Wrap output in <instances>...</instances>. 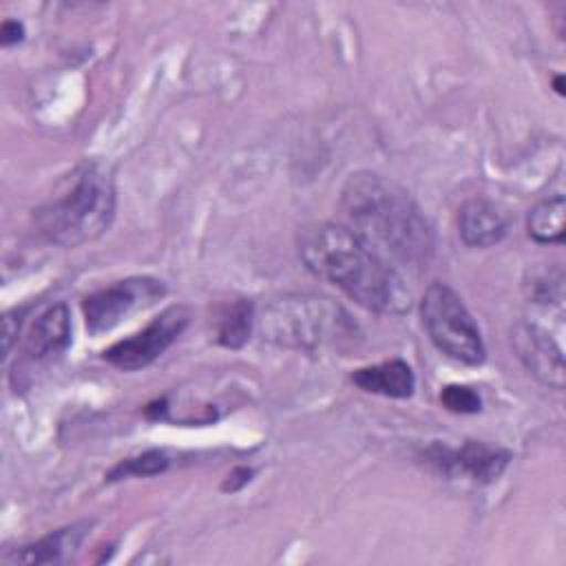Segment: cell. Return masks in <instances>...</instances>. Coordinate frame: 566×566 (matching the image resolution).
I'll return each instance as SVG.
<instances>
[{
    "instance_id": "cell-9",
    "label": "cell",
    "mask_w": 566,
    "mask_h": 566,
    "mask_svg": "<svg viewBox=\"0 0 566 566\" xmlns=\"http://www.w3.org/2000/svg\"><path fill=\"white\" fill-rule=\"evenodd\" d=\"M433 451H436L433 462L440 469H444L451 475H462L480 484L495 482L504 473L511 460L509 451L486 444L482 440H467L460 449L436 447Z\"/></svg>"
},
{
    "instance_id": "cell-13",
    "label": "cell",
    "mask_w": 566,
    "mask_h": 566,
    "mask_svg": "<svg viewBox=\"0 0 566 566\" xmlns=\"http://www.w3.org/2000/svg\"><path fill=\"white\" fill-rule=\"evenodd\" d=\"M352 382L367 394L387 398H409L416 389V376L411 367L398 358L356 369L352 374Z\"/></svg>"
},
{
    "instance_id": "cell-20",
    "label": "cell",
    "mask_w": 566,
    "mask_h": 566,
    "mask_svg": "<svg viewBox=\"0 0 566 566\" xmlns=\"http://www.w3.org/2000/svg\"><path fill=\"white\" fill-rule=\"evenodd\" d=\"M2 327H4V356H7V354L11 352L13 340L18 338V332H20V316H18V310L4 314Z\"/></svg>"
},
{
    "instance_id": "cell-3",
    "label": "cell",
    "mask_w": 566,
    "mask_h": 566,
    "mask_svg": "<svg viewBox=\"0 0 566 566\" xmlns=\"http://www.w3.org/2000/svg\"><path fill=\"white\" fill-rule=\"evenodd\" d=\"M117 192L108 172L82 164L64 188L35 210L38 232L62 248H75L104 234L115 217Z\"/></svg>"
},
{
    "instance_id": "cell-22",
    "label": "cell",
    "mask_w": 566,
    "mask_h": 566,
    "mask_svg": "<svg viewBox=\"0 0 566 566\" xmlns=\"http://www.w3.org/2000/svg\"><path fill=\"white\" fill-rule=\"evenodd\" d=\"M562 84H564V77L557 75V77H555V91H557L559 95H564V86H562Z\"/></svg>"
},
{
    "instance_id": "cell-17",
    "label": "cell",
    "mask_w": 566,
    "mask_h": 566,
    "mask_svg": "<svg viewBox=\"0 0 566 566\" xmlns=\"http://www.w3.org/2000/svg\"><path fill=\"white\" fill-rule=\"evenodd\" d=\"M166 469H168V455L164 451L150 449V451H144L139 455H133V458H126V460L117 462L108 471L106 480L115 482V480H124V478H130V475L148 478V475H157V473H161Z\"/></svg>"
},
{
    "instance_id": "cell-12",
    "label": "cell",
    "mask_w": 566,
    "mask_h": 566,
    "mask_svg": "<svg viewBox=\"0 0 566 566\" xmlns=\"http://www.w3.org/2000/svg\"><path fill=\"white\" fill-rule=\"evenodd\" d=\"M91 528V522H77L64 528H57L31 544H24L2 557L7 564H53L69 559L82 544Z\"/></svg>"
},
{
    "instance_id": "cell-5",
    "label": "cell",
    "mask_w": 566,
    "mask_h": 566,
    "mask_svg": "<svg viewBox=\"0 0 566 566\" xmlns=\"http://www.w3.org/2000/svg\"><path fill=\"white\" fill-rule=\"evenodd\" d=\"M422 327L431 343L449 358L464 365L484 360V343L478 323L455 290L447 283H431L420 298Z\"/></svg>"
},
{
    "instance_id": "cell-21",
    "label": "cell",
    "mask_w": 566,
    "mask_h": 566,
    "mask_svg": "<svg viewBox=\"0 0 566 566\" xmlns=\"http://www.w3.org/2000/svg\"><path fill=\"white\" fill-rule=\"evenodd\" d=\"M250 475H252V469H248V467H239V469H234L230 475H228V480L221 484V489L223 491H239L243 484H248L250 482Z\"/></svg>"
},
{
    "instance_id": "cell-8",
    "label": "cell",
    "mask_w": 566,
    "mask_h": 566,
    "mask_svg": "<svg viewBox=\"0 0 566 566\" xmlns=\"http://www.w3.org/2000/svg\"><path fill=\"white\" fill-rule=\"evenodd\" d=\"M513 345L524 367L544 385L564 389V349L555 334L531 318H520L513 327Z\"/></svg>"
},
{
    "instance_id": "cell-14",
    "label": "cell",
    "mask_w": 566,
    "mask_h": 566,
    "mask_svg": "<svg viewBox=\"0 0 566 566\" xmlns=\"http://www.w3.org/2000/svg\"><path fill=\"white\" fill-rule=\"evenodd\" d=\"M252 321H254V310H252L250 301H245V298L230 301L228 305H223L219 310L217 321H214L217 343L223 347H230V349L243 347L250 340Z\"/></svg>"
},
{
    "instance_id": "cell-6",
    "label": "cell",
    "mask_w": 566,
    "mask_h": 566,
    "mask_svg": "<svg viewBox=\"0 0 566 566\" xmlns=\"http://www.w3.org/2000/svg\"><path fill=\"white\" fill-rule=\"evenodd\" d=\"M166 294V285L153 276H128L106 285L82 301L86 329L97 336L111 332L139 310L150 307Z\"/></svg>"
},
{
    "instance_id": "cell-2",
    "label": "cell",
    "mask_w": 566,
    "mask_h": 566,
    "mask_svg": "<svg viewBox=\"0 0 566 566\" xmlns=\"http://www.w3.org/2000/svg\"><path fill=\"white\" fill-rule=\"evenodd\" d=\"M340 210L358 237L380 256L420 272L433 259L436 239L420 206L398 184L376 172H354L343 186Z\"/></svg>"
},
{
    "instance_id": "cell-4",
    "label": "cell",
    "mask_w": 566,
    "mask_h": 566,
    "mask_svg": "<svg viewBox=\"0 0 566 566\" xmlns=\"http://www.w3.org/2000/svg\"><path fill=\"white\" fill-rule=\"evenodd\" d=\"M259 332L263 340L276 347L312 352L352 334V321L347 312L327 296L292 292L272 298L263 307Z\"/></svg>"
},
{
    "instance_id": "cell-15",
    "label": "cell",
    "mask_w": 566,
    "mask_h": 566,
    "mask_svg": "<svg viewBox=\"0 0 566 566\" xmlns=\"http://www.w3.org/2000/svg\"><path fill=\"white\" fill-rule=\"evenodd\" d=\"M564 212H566V201L562 195H553L535 203L526 219L528 237L537 243H562Z\"/></svg>"
},
{
    "instance_id": "cell-1",
    "label": "cell",
    "mask_w": 566,
    "mask_h": 566,
    "mask_svg": "<svg viewBox=\"0 0 566 566\" xmlns=\"http://www.w3.org/2000/svg\"><path fill=\"white\" fill-rule=\"evenodd\" d=\"M298 256L318 279L343 290L352 301L378 314L411 310L402 274L345 223H314L298 237Z\"/></svg>"
},
{
    "instance_id": "cell-11",
    "label": "cell",
    "mask_w": 566,
    "mask_h": 566,
    "mask_svg": "<svg viewBox=\"0 0 566 566\" xmlns=\"http://www.w3.org/2000/svg\"><path fill=\"white\" fill-rule=\"evenodd\" d=\"M509 217L491 199L473 197L458 210V232L469 248H491L506 237Z\"/></svg>"
},
{
    "instance_id": "cell-18",
    "label": "cell",
    "mask_w": 566,
    "mask_h": 566,
    "mask_svg": "<svg viewBox=\"0 0 566 566\" xmlns=\"http://www.w3.org/2000/svg\"><path fill=\"white\" fill-rule=\"evenodd\" d=\"M440 402L444 405V409L453 413H478L482 409L478 391H473L467 385H447L440 391Z\"/></svg>"
},
{
    "instance_id": "cell-10",
    "label": "cell",
    "mask_w": 566,
    "mask_h": 566,
    "mask_svg": "<svg viewBox=\"0 0 566 566\" xmlns=\"http://www.w3.org/2000/svg\"><path fill=\"white\" fill-rule=\"evenodd\" d=\"M71 345V314L64 303L49 305L29 327L24 338V360L46 363L64 354Z\"/></svg>"
},
{
    "instance_id": "cell-19",
    "label": "cell",
    "mask_w": 566,
    "mask_h": 566,
    "mask_svg": "<svg viewBox=\"0 0 566 566\" xmlns=\"http://www.w3.org/2000/svg\"><path fill=\"white\" fill-rule=\"evenodd\" d=\"M22 38H24L22 22H18V20H4L2 22V27H0V42H2V46L18 44V42H22Z\"/></svg>"
},
{
    "instance_id": "cell-7",
    "label": "cell",
    "mask_w": 566,
    "mask_h": 566,
    "mask_svg": "<svg viewBox=\"0 0 566 566\" xmlns=\"http://www.w3.org/2000/svg\"><path fill=\"white\" fill-rule=\"evenodd\" d=\"M188 321L190 310L186 305H172L155 316L137 334L111 345L104 352V358L122 371H137L142 367H148L179 338Z\"/></svg>"
},
{
    "instance_id": "cell-16",
    "label": "cell",
    "mask_w": 566,
    "mask_h": 566,
    "mask_svg": "<svg viewBox=\"0 0 566 566\" xmlns=\"http://www.w3.org/2000/svg\"><path fill=\"white\" fill-rule=\"evenodd\" d=\"M526 296L533 305L539 307H557L562 310L564 303V272L562 268H542L528 272V279L524 281Z\"/></svg>"
}]
</instances>
